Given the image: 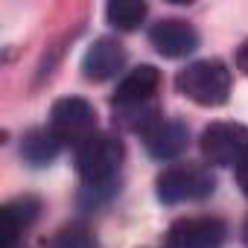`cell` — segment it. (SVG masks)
<instances>
[{
  "label": "cell",
  "instance_id": "cell-1",
  "mask_svg": "<svg viewBox=\"0 0 248 248\" xmlns=\"http://www.w3.org/2000/svg\"><path fill=\"white\" fill-rule=\"evenodd\" d=\"M120 164H123V143L114 135L96 132L93 138L79 143V149H76V170H79V175L85 181V193L91 196L93 204L102 199V193L114 190Z\"/></svg>",
  "mask_w": 248,
  "mask_h": 248
},
{
  "label": "cell",
  "instance_id": "cell-2",
  "mask_svg": "<svg viewBox=\"0 0 248 248\" xmlns=\"http://www.w3.org/2000/svg\"><path fill=\"white\" fill-rule=\"evenodd\" d=\"M175 88L190 102L204 105V108H216V105L228 102V93H231V70L219 59H202V62L187 64L175 76Z\"/></svg>",
  "mask_w": 248,
  "mask_h": 248
},
{
  "label": "cell",
  "instance_id": "cell-3",
  "mask_svg": "<svg viewBox=\"0 0 248 248\" xmlns=\"http://www.w3.org/2000/svg\"><path fill=\"white\" fill-rule=\"evenodd\" d=\"M155 187H158V199L164 204H181V202L207 199L216 190V178L202 164H175L158 175Z\"/></svg>",
  "mask_w": 248,
  "mask_h": 248
},
{
  "label": "cell",
  "instance_id": "cell-4",
  "mask_svg": "<svg viewBox=\"0 0 248 248\" xmlns=\"http://www.w3.org/2000/svg\"><path fill=\"white\" fill-rule=\"evenodd\" d=\"M202 155L213 167H239V161L248 158V126L210 123L202 132Z\"/></svg>",
  "mask_w": 248,
  "mask_h": 248
},
{
  "label": "cell",
  "instance_id": "cell-5",
  "mask_svg": "<svg viewBox=\"0 0 248 248\" xmlns=\"http://www.w3.org/2000/svg\"><path fill=\"white\" fill-rule=\"evenodd\" d=\"M50 129L62 143H85L96 135V111L82 96H64L50 111Z\"/></svg>",
  "mask_w": 248,
  "mask_h": 248
},
{
  "label": "cell",
  "instance_id": "cell-6",
  "mask_svg": "<svg viewBox=\"0 0 248 248\" xmlns=\"http://www.w3.org/2000/svg\"><path fill=\"white\" fill-rule=\"evenodd\" d=\"M225 222L216 216H193L181 219L167 233V248H222L225 242Z\"/></svg>",
  "mask_w": 248,
  "mask_h": 248
},
{
  "label": "cell",
  "instance_id": "cell-7",
  "mask_svg": "<svg viewBox=\"0 0 248 248\" xmlns=\"http://www.w3.org/2000/svg\"><path fill=\"white\" fill-rule=\"evenodd\" d=\"M143 135V143H146V152L158 161H172L178 158L184 149H187V126L181 120H170V117H155L149 126L140 132Z\"/></svg>",
  "mask_w": 248,
  "mask_h": 248
},
{
  "label": "cell",
  "instance_id": "cell-8",
  "mask_svg": "<svg viewBox=\"0 0 248 248\" xmlns=\"http://www.w3.org/2000/svg\"><path fill=\"white\" fill-rule=\"evenodd\" d=\"M149 44L167 59H184L199 47V32L178 18H164L149 30Z\"/></svg>",
  "mask_w": 248,
  "mask_h": 248
},
{
  "label": "cell",
  "instance_id": "cell-9",
  "mask_svg": "<svg viewBox=\"0 0 248 248\" xmlns=\"http://www.w3.org/2000/svg\"><path fill=\"white\" fill-rule=\"evenodd\" d=\"M126 64V50L117 38H96L85 59H82V73L85 79H93V82H105L111 76H117Z\"/></svg>",
  "mask_w": 248,
  "mask_h": 248
},
{
  "label": "cell",
  "instance_id": "cell-10",
  "mask_svg": "<svg viewBox=\"0 0 248 248\" xmlns=\"http://www.w3.org/2000/svg\"><path fill=\"white\" fill-rule=\"evenodd\" d=\"M161 85V73L152 64H140L135 70H129L120 79L117 91H114V105L117 108H132V105H146L152 99V93Z\"/></svg>",
  "mask_w": 248,
  "mask_h": 248
},
{
  "label": "cell",
  "instance_id": "cell-11",
  "mask_svg": "<svg viewBox=\"0 0 248 248\" xmlns=\"http://www.w3.org/2000/svg\"><path fill=\"white\" fill-rule=\"evenodd\" d=\"M35 216H38V199L24 196L9 202L3 207V248H12L15 239L35 222Z\"/></svg>",
  "mask_w": 248,
  "mask_h": 248
},
{
  "label": "cell",
  "instance_id": "cell-12",
  "mask_svg": "<svg viewBox=\"0 0 248 248\" xmlns=\"http://www.w3.org/2000/svg\"><path fill=\"white\" fill-rule=\"evenodd\" d=\"M59 152H62V140L53 129H32L21 140V155L32 167H44V164L56 161Z\"/></svg>",
  "mask_w": 248,
  "mask_h": 248
},
{
  "label": "cell",
  "instance_id": "cell-13",
  "mask_svg": "<svg viewBox=\"0 0 248 248\" xmlns=\"http://www.w3.org/2000/svg\"><path fill=\"white\" fill-rule=\"evenodd\" d=\"M105 18H108L111 27H117L123 32H132L143 24L146 3H138V0H114V3L105 6Z\"/></svg>",
  "mask_w": 248,
  "mask_h": 248
},
{
  "label": "cell",
  "instance_id": "cell-14",
  "mask_svg": "<svg viewBox=\"0 0 248 248\" xmlns=\"http://www.w3.org/2000/svg\"><path fill=\"white\" fill-rule=\"evenodd\" d=\"M47 248H99V245H96V239H93V233H91L88 228L70 225V228H62V231L47 242Z\"/></svg>",
  "mask_w": 248,
  "mask_h": 248
},
{
  "label": "cell",
  "instance_id": "cell-15",
  "mask_svg": "<svg viewBox=\"0 0 248 248\" xmlns=\"http://www.w3.org/2000/svg\"><path fill=\"white\" fill-rule=\"evenodd\" d=\"M236 184H239V190L248 196V158H242L239 167H236Z\"/></svg>",
  "mask_w": 248,
  "mask_h": 248
},
{
  "label": "cell",
  "instance_id": "cell-16",
  "mask_svg": "<svg viewBox=\"0 0 248 248\" xmlns=\"http://www.w3.org/2000/svg\"><path fill=\"white\" fill-rule=\"evenodd\" d=\"M236 67L248 76V38H245V41H242V47L236 50Z\"/></svg>",
  "mask_w": 248,
  "mask_h": 248
},
{
  "label": "cell",
  "instance_id": "cell-17",
  "mask_svg": "<svg viewBox=\"0 0 248 248\" xmlns=\"http://www.w3.org/2000/svg\"><path fill=\"white\" fill-rule=\"evenodd\" d=\"M242 239H245V245H248V219H245V225H242Z\"/></svg>",
  "mask_w": 248,
  "mask_h": 248
}]
</instances>
